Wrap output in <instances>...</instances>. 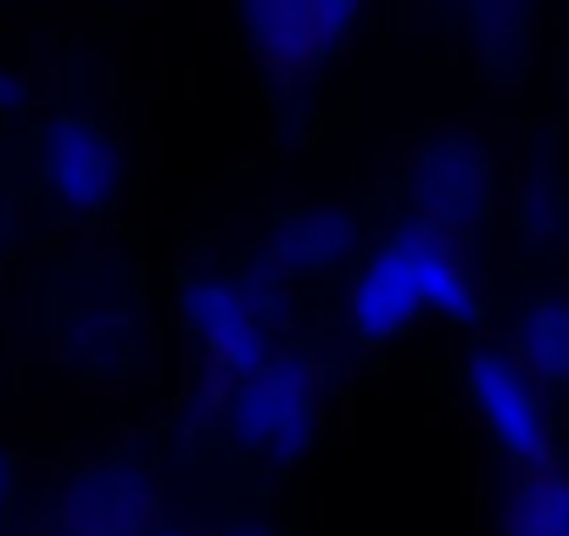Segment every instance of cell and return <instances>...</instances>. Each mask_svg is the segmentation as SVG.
Instances as JSON below:
<instances>
[{"mask_svg": "<svg viewBox=\"0 0 569 536\" xmlns=\"http://www.w3.org/2000/svg\"><path fill=\"white\" fill-rule=\"evenodd\" d=\"M430 314L447 325H475L480 286L458 240L408 218L358 257L347 286V325L363 341H397Z\"/></svg>", "mask_w": 569, "mask_h": 536, "instance_id": "cell-1", "label": "cell"}, {"mask_svg": "<svg viewBox=\"0 0 569 536\" xmlns=\"http://www.w3.org/2000/svg\"><path fill=\"white\" fill-rule=\"evenodd\" d=\"M325 369L308 347H273L251 375L223 386V436L268 464H297L319 441Z\"/></svg>", "mask_w": 569, "mask_h": 536, "instance_id": "cell-2", "label": "cell"}, {"mask_svg": "<svg viewBox=\"0 0 569 536\" xmlns=\"http://www.w3.org/2000/svg\"><path fill=\"white\" fill-rule=\"evenodd\" d=\"M179 319H184L190 341L201 347V358L223 380H240L279 347L284 291L257 280V275H212V268H196L179 286Z\"/></svg>", "mask_w": 569, "mask_h": 536, "instance_id": "cell-3", "label": "cell"}, {"mask_svg": "<svg viewBox=\"0 0 569 536\" xmlns=\"http://www.w3.org/2000/svg\"><path fill=\"white\" fill-rule=\"evenodd\" d=\"M358 23V0H246L234 12V29L251 46V57L284 85L313 79L330 57H341Z\"/></svg>", "mask_w": 569, "mask_h": 536, "instance_id": "cell-4", "label": "cell"}, {"mask_svg": "<svg viewBox=\"0 0 569 536\" xmlns=\"http://www.w3.org/2000/svg\"><path fill=\"white\" fill-rule=\"evenodd\" d=\"M491 201H497V162L475 135L447 129L413 151V162H408L413 224H425L447 240H463L469 229H480L491 218Z\"/></svg>", "mask_w": 569, "mask_h": 536, "instance_id": "cell-5", "label": "cell"}, {"mask_svg": "<svg viewBox=\"0 0 569 536\" xmlns=\"http://www.w3.org/2000/svg\"><path fill=\"white\" fill-rule=\"evenodd\" d=\"M463 391L475 419L491 430V441L513 458V469L552 464V414L547 391L513 364L508 347H475L463 364Z\"/></svg>", "mask_w": 569, "mask_h": 536, "instance_id": "cell-6", "label": "cell"}, {"mask_svg": "<svg viewBox=\"0 0 569 536\" xmlns=\"http://www.w3.org/2000/svg\"><path fill=\"white\" fill-rule=\"evenodd\" d=\"M157 525V480L134 458H90L51 492V536H146Z\"/></svg>", "mask_w": 569, "mask_h": 536, "instance_id": "cell-7", "label": "cell"}, {"mask_svg": "<svg viewBox=\"0 0 569 536\" xmlns=\"http://www.w3.org/2000/svg\"><path fill=\"white\" fill-rule=\"evenodd\" d=\"M358 240H363V218L341 201H308V207H284L262 246H257V268L251 275L268 280V286H297V280H325L336 275L341 262L358 257Z\"/></svg>", "mask_w": 569, "mask_h": 536, "instance_id": "cell-8", "label": "cell"}, {"mask_svg": "<svg viewBox=\"0 0 569 536\" xmlns=\"http://www.w3.org/2000/svg\"><path fill=\"white\" fill-rule=\"evenodd\" d=\"M40 168H46V185L62 207L73 212H96L118 196V179H123V157H118V140L101 118L90 112H57L40 135Z\"/></svg>", "mask_w": 569, "mask_h": 536, "instance_id": "cell-9", "label": "cell"}, {"mask_svg": "<svg viewBox=\"0 0 569 536\" xmlns=\"http://www.w3.org/2000/svg\"><path fill=\"white\" fill-rule=\"evenodd\" d=\"M508 353L541 391L547 386H569V291L530 297L519 308L513 330H508Z\"/></svg>", "mask_w": 569, "mask_h": 536, "instance_id": "cell-10", "label": "cell"}, {"mask_svg": "<svg viewBox=\"0 0 569 536\" xmlns=\"http://www.w3.org/2000/svg\"><path fill=\"white\" fill-rule=\"evenodd\" d=\"M497 536H569V469H513L497 508Z\"/></svg>", "mask_w": 569, "mask_h": 536, "instance_id": "cell-11", "label": "cell"}, {"mask_svg": "<svg viewBox=\"0 0 569 536\" xmlns=\"http://www.w3.org/2000/svg\"><path fill=\"white\" fill-rule=\"evenodd\" d=\"M458 29L463 40L475 46L480 62L491 68H513L530 57V40H536V23L519 0H475V7L458 12Z\"/></svg>", "mask_w": 569, "mask_h": 536, "instance_id": "cell-12", "label": "cell"}, {"mask_svg": "<svg viewBox=\"0 0 569 536\" xmlns=\"http://www.w3.org/2000/svg\"><path fill=\"white\" fill-rule=\"evenodd\" d=\"M563 224H569V207H563L558 179H552V173H530V179L519 185V235L552 240Z\"/></svg>", "mask_w": 569, "mask_h": 536, "instance_id": "cell-13", "label": "cell"}, {"mask_svg": "<svg viewBox=\"0 0 569 536\" xmlns=\"http://www.w3.org/2000/svg\"><path fill=\"white\" fill-rule=\"evenodd\" d=\"M18 492H23V464L0 447V525H7V514L18 508Z\"/></svg>", "mask_w": 569, "mask_h": 536, "instance_id": "cell-14", "label": "cell"}, {"mask_svg": "<svg viewBox=\"0 0 569 536\" xmlns=\"http://www.w3.org/2000/svg\"><path fill=\"white\" fill-rule=\"evenodd\" d=\"M212 536H273V525H268V519H257V514H229Z\"/></svg>", "mask_w": 569, "mask_h": 536, "instance_id": "cell-15", "label": "cell"}, {"mask_svg": "<svg viewBox=\"0 0 569 536\" xmlns=\"http://www.w3.org/2000/svg\"><path fill=\"white\" fill-rule=\"evenodd\" d=\"M18 101H23V79H18L12 68H0V112L18 107Z\"/></svg>", "mask_w": 569, "mask_h": 536, "instance_id": "cell-16", "label": "cell"}, {"mask_svg": "<svg viewBox=\"0 0 569 536\" xmlns=\"http://www.w3.org/2000/svg\"><path fill=\"white\" fill-rule=\"evenodd\" d=\"M146 536H196V530H190V525H151Z\"/></svg>", "mask_w": 569, "mask_h": 536, "instance_id": "cell-17", "label": "cell"}]
</instances>
